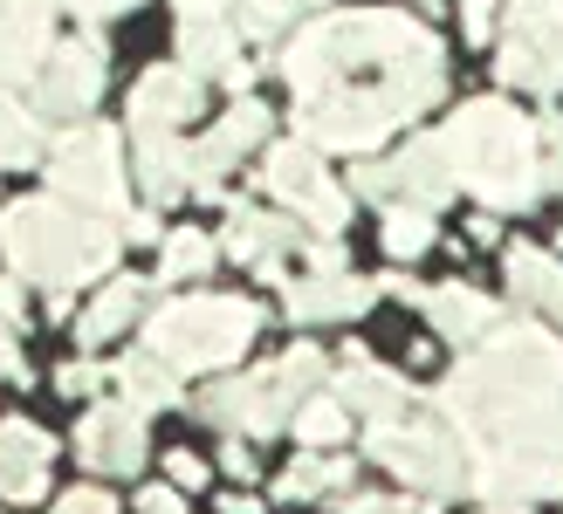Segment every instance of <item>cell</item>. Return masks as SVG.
<instances>
[{"mask_svg":"<svg viewBox=\"0 0 563 514\" xmlns=\"http://www.w3.org/2000/svg\"><path fill=\"white\" fill-rule=\"evenodd\" d=\"M200 103H207V76H192L186 63H158L131 82L124 131H179L200 118Z\"/></svg>","mask_w":563,"mask_h":514,"instance_id":"cell-15","label":"cell"},{"mask_svg":"<svg viewBox=\"0 0 563 514\" xmlns=\"http://www.w3.org/2000/svg\"><path fill=\"white\" fill-rule=\"evenodd\" d=\"M419 14H440V0H419Z\"/></svg>","mask_w":563,"mask_h":514,"instance_id":"cell-50","label":"cell"},{"mask_svg":"<svg viewBox=\"0 0 563 514\" xmlns=\"http://www.w3.org/2000/svg\"><path fill=\"white\" fill-rule=\"evenodd\" d=\"M282 82L296 97V137L323 158H372L391 131L446 97V48L399 8H330L289 27Z\"/></svg>","mask_w":563,"mask_h":514,"instance_id":"cell-1","label":"cell"},{"mask_svg":"<svg viewBox=\"0 0 563 514\" xmlns=\"http://www.w3.org/2000/svg\"><path fill=\"white\" fill-rule=\"evenodd\" d=\"M364 460H378L391 480H406L412 494L427 501H454L467 494V452L454 439V425H446L433 405L427 412H399V418H378L364 425Z\"/></svg>","mask_w":563,"mask_h":514,"instance_id":"cell-7","label":"cell"},{"mask_svg":"<svg viewBox=\"0 0 563 514\" xmlns=\"http://www.w3.org/2000/svg\"><path fill=\"white\" fill-rule=\"evenodd\" d=\"M495 234H501V226H495V213H482V220L467 226V241H474V247H495Z\"/></svg>","mask_w":563,"mask_h":514,"instance_id":"cell-45","label":"cell"},{"mask_svg":"<svg viewBox=\"0 0 563 514\" xmlns=\"http://www.w3.org/2000/svg\"><path fill=\"white\" fill-rule=\"evenodd\" d=\"M173 14H179V63L192 76H228L241 63L234 0H173Z\"/></svg>","mask_w":563,"mask_h":514,"instance_id":"cell-17","label":"cell"},{"mask_svg":"<svg viewBox=\"0 0 563 514\" xmlns=\"http://www.w3.org/2000/svg\"><path fill=\"white\" fill-rule=\"evenodd\" d=\"M220 467H228V480H255V446L228 439V446H220Z\"/></svg>","mask_w":563,"mask_h":514,"instance_id":"cell-42","label":"cell"},{"mask_svg":"<svg viewBox=\"0 0 563 514\" xmlns=\"http://www.w3.org/2000/svg\"><path fill=\"white\" fill-rule=\"evenodd\" d=\"M296 247H302V234H296L289 213H262V206L228 199V261H247L262 281H289Z\"/></svg>","mask_w":563,"mask_h":514,"instance_id":"cell-18","label":"cell"},{"mask_svg":"<svg viewBox=\"0 0 563 514\" xmlns=\"http://www.w3.org/2000/svg\"><path fill=\"white\" fill-rule=\"evenodd\" d=\"M556 323H563V309H556Z\"/></svg>","mask_w":563,"mask_h":514,"instance_id":"cell-52","label":"cell"},{"mask_svg":"<svg viewBox=\"0 0 563 514\" xmlns=\"http://www.w3.org/2000/svg\"><path fill=\"white\" fill-rule=\"evenodd\" d=\"M55 8L63 0H0V90L35 82L55 48Z\"/></svg>","mask_w":563,"mask_h":514,"instance_id":"cell-19","label":"cell"},{"mask_svg":"<svg viewBox=\"0 0 563 514\" xmlns=\"http://www.w3.org/2000/svg\"><path fill=\"white\" fill-rule=\"evenodd\" d=\"M289 433L302 439V452H336L351 439V412L336 405L330 391H309L302 405H296V418H289Z\"/></svg>","mask_w":563,"mask_h":514,"instance_id":"cell-30","label":"cell"},{"mask_svg":"<svg viewBox=\"0 0 563 514\" xmlns=\"http://www.w3.org/2000/svg\"><path fill=\"white\" fill-rule=\"evenodd\" d=\"M351 480H357V460L336 446V452H302L296 467H282L275 473V494L282 501H323V494L336 501V494H351Z\"/></svg>","mask_w":563,"mask_h":514,"instance_id":"cell-27","label":"cell"},{"mask_svg":"<svg viewBox=\"0 0 563 514\" xmlns=\"http://www.w3.org/2000/svg\"><path fill=\"white\" fill-rule=\"evenodd\" d=\"M495 76L509 90H563V0H537V8H509V27L495 42Z\"/></svg>","mask_w":563,"mask_h":514,"instance_id":"cell-11","label":"cell"},{"mask_svg":"<svg viewBox=\"0 0 563 514\" xmlns=\"http://www.w3.org/2000/svg\"><path fill=\"white\" fill-rule=\"evenodd\" d=\"M262 336V302L247 295H165L145 316V350L179 378H220Z\"/></svg>","mask_w":563,"mask_h":514,"instance_id":"cell-5","label":"cell"},{"mask_svg":"<svg viewBox=\"0 0 563 514\" xmlns=\"http://www.w3.org/2000/svg\"><path fill=\"white\" fill-rule=\"evenodd\" d=\"M213 261H220V241L207 234V226H173V234L158 241V281L165 289H173V281L213 275Z\"/></svg>","mask_w":563,"mask_h":514,"instance_id":"cell-29","label":"cell"},{"mask_svg":"<svg viewBox=\"0 0 563 514\" xmlns=\"http://www.w3.org/2000/svg\"><path fill=\"white\" fill-rule=\"evenodd\" d=\"M220 514H262L255 494H220Z\"/></svg>","mask_w":563,"mask_h":514,"instance_id":"cell-46","label":"cell"},{"mask_svg":"<svg viewBox=\"0 0 563 514\" xmlns=\"http://www.w3.org/2000/svg\"><path fill=\"white\" fill-rule=\"evenodd\" d=\"M103 97V42L97 35H69L48 48V63L35 69V103L48 110V118H82Z\"/></svg>","mask_w":563,"mask_h":514,"instance_id":"cell-14","label":"cell"},{"mask_svg":"<svg viewBox=\"0 0 563 514\" xmlns=\"http://www.w3.org/2000/svg\"><path fill=\"white\" fill-rule=\"evenodd\" d=\"M330 384V357L317 350V343H289L282 357H268L262 370H220V384H207L200 398H192V412H200L207 425H220L228 439H275L282 425L296 418V405L309 391Z\"/></svg>","mask_w":563,"mask_h":514,"instance_id":"cell-6","label":"cell"},{"mask_svg":"<svg viewBox=\"0 0 563 514\" xmlns=\"http://www.w3.org/2000/svg\"><path fill=\"white\" fill-rule=\"evenodd\" d=\"M21 316H27V302H21V275H8V281H0V323L14 329Z\"/></svg>","mask_w":563,"mask_h":514,"instance_id":"cell-43","label":"cell"},{"mask_svg":"<svg viewBox=\"0 0 563 514\" xmlns=\"http://www.w3.org/2000/svg\"><path fill=\"white\" fill-rule=\"evenodd\" d=\"M262 192L289 220H302L309 234H344L351 226V192L330 179L323 152L302 145V137H282V145L262 152Z\"/></svg>","mask_w":563,"mask_h":514,"instance_id":"cell-9","label":"cell"},{"mask_svg":"<svg viewBox=\"0 0 563 514\" xmlns=\"http://www.w3.org/2000/svg\"><path fill=\"white\" fill-rule=\"evenodd\" d=\"M372 302H378V281H364V275H289L282 281V309H289V323H302V329L351 323Z\"/></svg>","mask_w":563,"mask_h":514,"instance_id":"cell-20","label":"cell"},{"mask_svg":"<svg viewBox=\"0 0 563 514\" xmlns=\"http://www.w3.org/2000/svg\"><path fill=\"white\" fill-rule=\"evenodd\" d=\"M0 378H8V384H27V378H35V370H27V357H21V343H14V329H8V323H0Z\"/></svg>","mask_w":563,"mask_h":514,"instance_id":"cell-39","label":"cell"},{"mask_svg":"<svg viewBox=\"0 0 563 514\" xmlns=\"http://www.w3.org/2000/svg\"><path fill=\"white\" fill-rule=\"evenodd\" d=\"M419 309H427V323H433L446 343H482V336L501 323L495 295H482L474 281H440V289L419 295Z\"/></svg>","mask_w":563,"mask_h":514,"instance_id":"cell-23","label":"cell"},{"mask_svg":"<svg viewBox=\"0 0 563 514\" xmlns=\"http://www.w3.org/2000/svg\"><path fill=\"white\" fill-rule=\"evenodd\" d=\"M501 275H509V295L516 302H529V309H563V254L516 241L509 254H501Z\"/></svg>","mask_w":563,"mask_h":514,"instance_id":"cell-26","label":"cell"},{"mask_svg":"<svg viewBox=\"0 0 563 514\" xmlns=\"http://www.w3.org/2000/svg\"><path fill=\"white\" fill-rule=\"evenodd\" d=\"M0 254H8V275L35 281L48 295H76L118 268L124 226L90 206H69L55 192H27L0 206Z\"/></svg>","mask_w":563,"mask_h":514,"instance_id":"cell-4","label":"cell"},{"mask_svg":"<svg viewBox=\"0 0 563 514\" xmlns=\"http://www.w3.org/2000/svg\"><path fill=\"white\" fill-rule=\"evenodd\" d=\"M433 412L467 452V494L543 501L563 494V336L501 316L433 391Z\"/></svg>","mask_w":563,"mask_h":514,"instance_id":"cell-2","label":"cell"},{"mask_svg":"<svg viewBox=\"0 0 563 514\" xmlns=\"http://www.w3.org/2000/svg\"><path fill=\"white\" fill-rule=\"evenodd\" d=\"M110 384H118V398L124 405H137V412H165V405H186V378L179 370H165L145 343H137L131 357H118V370H110Z\"/></svg>","mask_w":563,"mask_h":514,"instance_id":"cell-25","label":"cell"},{"mask_svg":"<svg viewBox=\"0 0 563 514\" xmlns=\"http://www.w3.org/2000/svg\"><path fill=\"white\" fill-rule=\"evenodd\" d=\"M336 514H391V501H385V494H357V488H351V494H336Z\"/></svg>","mask_w":563,"mask_h":514,"instance_id":"cell-44","label":"cell"},{"mask_svg":"<svg viewBox=\"0 0 563 514\" xmlns=\"http://www.w3.org/2000/svg\"><path fill=\"white\" fill-rule=\"evenodd\" d=\"M509 8H537V0H509Z\"/></svg>","mask_w":563,"mask_h":514,"instance_id":"cell-51","label":"cell"},{"mask_svg":"<svg viewBox=\"0 0 563 514\" xmlns=\"http://www.w3.org/2000/svg\"><path fill=\"white\" fill-rule=\"evenodd\" d=\"M165 480H173V488L179 494H192V488H207V460H200V452H165Z\"/></svg>","mask_w":563,"mask_h":514,"instance_id":"cell-36","label":"cell"},{"mask_svg":"<svg viewBox=\"0 0 563 514\" xmlns=\"http://www.w3.org/2000/svg\"><path fill=\"white\" fill-rule=\"evenodd\" d=\"M48 158V131H42V110L21 103L14 90H0V171H21V165H42Z\"/></svg>","mask_w":563,"mask_h":514,"instance_id":"cell-28","label":"cell"},{"mask_svg":"<svg viewBox=\"0 0 563 514\" xmlns=\"http://www.w3.org/2000/svg\"><path fill=\"white\" fill-rule=\"evenodd\" d=\"M391 514H440V501H427V494H406V501H391Z\"/></svg>","mask_w":563,"mask_h":514,"instance_id":"cell-47","label":"cell"},{"mask_svg":"<svg viewBox=\"0 0 563 514\" xmlns=\"http://www.w3.org/2000/svg\"><path fill=\"white\" fill-rule=\"evenodd\" d=\"M378 247L391 261H419V254L433 247V213L427 206H406V199H391L385 206V226H378Z\"/></svg>","mask_w":563,"mask_h":514,"instance_id":"cell-31","label":"cell"},{"mask_svg":"<svg viewBox=\"0 0 563 514\" xmlns=\"http://www.w3.org/2000/svg\"><path fill=\"white\" fill-rule=\"evenodd\" d=\"M42 171H48V192L69 199V206H90L103 220L131 213V152H124L118 124H82L76 118L69 131H55Z\"/></svg>","mask_w":563,"mask_h":514,"instance_id":"cell-8","label":"cell"},{"mask_svg":"<svg viewBox=\"0 0 563 514\" xmlns=\"http://www.w3.org/2000/svg\"><path fill=\"white\" fill-rule=\"evenodd\" d=\"M76 460L90 467V473L131 480L137 467L152 460V446H145V412L124 405V398H97V405L76 418Z\"/></svg>","mask_w":563,"mask_h":514,"instance_id":"cell-13","label":"cell"},{"mask_svg":"<svg viewBox=\"0 0 563 514\" xmlns=\"http://www.w3.org/2000/svg\"><path fill=\"white\" fill-rule=\"evenodd\" d=\"M131 179L145 186L152 206H173L192 192V145L179 131H131Z\"/></svg>","mask_w":563,"mask_h":514,"instance_id":"cell-22","label":"cell"},{"mask_svg":"<svg viewBox=\"0 0 563 514\" xmlns=\"http://www.w3.org/2000/svg\"><path fill=\"white\" fill-rule=\"evenodd\" d=\"M48 514H118V494H103V488H69Z\"/></svg>","mask_w":563,"mask_h":514,"instance_id":"cell-37","label":"cell"},{"mask_svg":"<svg viewBox=\"0 0 563 514\" xmlns=\"http://www.w3.org/2000/svg\"><path fill=\"white\" fill-rule=\"evenodd\" d=\"M330 398H336V405H344L351 418H364V425L399 418V412H412V405H419V391L399 378V370L378 364V357H364V350H351L344 364L330 370Z\"/></svg>","mask_w":563,"mask_h":514,"instance_id":"cell-16","label":"cell"},{"mask_svg":"<svg viewBox=\"0 0 563 514\" xmlns=\"http://www.w3.org/2000/svg\"><path fill=\"white\" fill-rule=\"evenodd\" d=\"M454 186L482 199V213H529L543 199V131L509 97H474L440 131Z\"/></svg>","mask_w":563,"mask_h":514,"instance_id":"cell-3","label":"cell"},{"mask_svg":"<svg viewBox=\"0 0 563 514\" xmlns=\"http://www.w3.org/2000/svg\"><path fill=\"white\" fill-rule=\"evenodd\" d=\"M268 124H275V110H268L262 97H241L228 118H220L200 145H192V192L213 199V206H228V171H234L247 152L268 145Z\"/></svg>","mask_w":563,"mask_h":514,"instance_id":"cell-12","label":"cell"},{"mask_svg":"<svg viewBox=\"0 0 563 514\" xmlns=\"http://www.w3.org/2000/svg\"><path fill=\"white\" fill-rule=\"evenodd\" d=\"M537 131H543V192L550 186L563 192V118L550 110V118H537Z\"/></svg>","mask_w":563,"mask_h":514,"instance_id":"cell-33","label":"cell"},{"mask_svg":"<svg viewBox=\"0 0 563 514\" xmlns=\"http://www.w3.org/2000/svg\"><path fill=\"white\" fill-rule=\"evenodd\" d=\"M48 460H55V439L35 418L0 425V494H8V507H27L48 494Z\"/></svg>","mask_w":563,"mask_h":514,"instance_id":"cell-21","label":"cell"},{"mask_svg":"<svg viewBox=\"0 0 563 514\" xmlns=\"http://www.w3.org/2000/svg\"><path fill=\"white\" fill-rule=\"evenodd\" d=\"M351 192L357 199H378V206H391V199H406V206H427V213H440L446 199H454L461 186H454V171H446V152H440V137L433 131H419L412 145H399L391 158H357V171H351Z\"/></svg>","mask_w":563,"mask_h":514,"instance_id":"cell-10","label":"cell"},{"mask_svg":"<svg viewBox=\"0 0 563 514\" xmlns=\"http://www.w3.org/2000/svg\"><path fill=\"white\" fill-rule=\"evenodd\" d=\"M495 8L501 0H461V35L474 48H495Z\"/></svg>","mask_w":563,"mask_h":514,"instance_id":"cell-34","label":"cell"},{"mask_svg":"<svg viewBox=\"0 0 563 514\" xmlns=\"http://www.w3.org/2000/svg\"><path fill=\"white\" fill-rule=\"evenodd\" d=\"M97 384H110V378H103L90 357H76V364L55 370V391H63V398H97Z\"/></svg>","mask_w":563,"mask_h":514,"instance_id":"cell-35","label":"cell"},{"mask_svg":"<svg viewBox=\"0 0 563 514\" xmlns=\"http://www.w3.org/2000/svg\"><path fill=\"white\" fill-rule=\"evenodd\" d=\"M323 8V0H289V14H317Z\"/></svg>","mask_w":563,"mask_h":514,"instance_id":"cell-49","label":"cell"},{"mask_svg":"<svg viewBox=\"0 0 563 514\" xmlns=\"http://www.w3.org/2000/svg\"><path fill=\"white\" fill-rule=\"evenodd\" d=\"M137 316H145V281H137V275H110L103 289L82 302L76 343H82V350H103V343H110V336H124Z\"/></svg>","mask_w":563,"mask_h":514,"instance_id":"cell-24","label":"cell"},{"mask_svg":"<svg viewBox=\"0 0 563 514\" xmlns=\"http://www.w3.org/2000/svg\"><path fill=\"white\" fill-rule=\"evenodd\" d=\"M63 8H69L76 21H118V14L137 8V0H63Z\"/></svg>","mask_w":563,"mask_h":514,"instance_id":"cell-41","label":"cell"},{"mask_svg":"<svg viewBox=\"0 0 563 514\" xmlns=\"http://www.w3.org/2000/svg\"><path fill=\"white\" fill-rule=\"evenodd\" d=\"M234 27L247 42H282L296 27V14H289V0H234Z\"/></svg>","mask_w":563,"mask_h":514,"instance_id":"cell-32","label":"cell"},{"mask_svg":"<svg viewBox=\"0 0 563 514\" xmlns=\"http://www.w3.org/2000/svg\"><path fill=\"white\" fill-rule=\"evenodd\" d=\"M118 226H124V247H152V241H165V226H158V206H131Z\"/></svg>","mask_w":563,"mask_h":514,"instance_id":"cell-38","label":"cell"},{"mask_svg":"<svg viewBox=\"0 0 563 514\" xmlns=\"http://www.w3.org/2000/svg\"><path fill=\"white\" fill-rule=\"evenodd\" d=\"M482 514H529V501H488Z\"/></svg>","mask_w":563,"mask_h":514,"instance_id":"cell-48","label":"cell"},{"mask_svg":"<svg viewBox=\"0 0 563 514\" xmlns=\"http://www.w3.org/2000/svg\"><path fill=\"white\" fill-rule=\"evenodd\" d=\"M137 514H186V494L173 488V480H158V488L137 494Z\"/></svg>","mask_w":563,"mask_h":514,"instance_id":"cell-40","label":"cell"}]
</instances>
